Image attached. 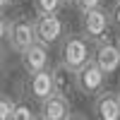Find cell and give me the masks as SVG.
I'll return each instance as SVG.
<instances>
[{"mask_svg":"<svg viewBox=\"0 0 120 120\" xmlns=\"http://www.w3.org/2000/svg\"><path fill=\"white\" fill-rule=\"evenodd\" d=\"M91 58H94L91 41H89V36L84 31L82 34H67L63 41H60V60H63L67 67H72L75 72Z\"/></svg>","mask_w":120,"mask_h":120,"instance_id":"1","label":"cell"},{"mask_svg":"<svg viewBox=\"0 0 120 120\" xmlns=\"http://www.w3.org/2000/svg\"><path fill=\"white\" fill-rule=\"evenodd\" d=\"M70 34L67 22L60 12H51V15H36V41L43 43L48 48L60 46V41Z\"/></svg>","mask_w":120,"mask_h":120,"instance_id":"2","label":"cell"},{"mask_svg":"<svg viewBox=\"0 0 120 120\" xmlns=\"http://www.w3.org/2000/svg\"><path fill=\"white\" fill-rule=\"evenodd\" d=\"M79 26H82V31L89 36L91 43H98V41H103V38H108V29H111L108 10L103 5L82 10V12H79Z\"/></svg>","mask_w":120,"mask_h":120,"instance_id":"3","label":"cell"},{"mask_svg":"<svg viewBox=\"0 0 120 120\" xmlns=\"http://www.w3.org/2000/svg\"><path fill=\"white\" fill-rule=\"evenodd\" d=\"M106 79H108V75L101 70V65H98L94 58L86 60V63L77 70V94L94 98L106 86Z\"/></svg>","mask_w":120,"mask_h":120,"instance_id":"4","label":"cell"},{"mask_svg":"<svg viewBox=\"0 0 120 120\" xmlns=\"http://www.w3.org/2000/svg\"><path fill=\"white\" fill-rule=\"evenodd\" d=\"M7 43L12 48V53H17V55L31 43H36V19H31L29 15L12 17V34H10Z\"/></svg>","mask_w":120,"mask_h":120,"instance_id":"5","label":"cell"},{"mask_svg":"<svg viewBox=\"0 0 120 120\" xmlns=\"http://www.w3.org/2000/svg\"><path fill=\"white\" fill-rule=\"evenodd\" d=\"M24 94H26V98H31V101H36V103H41V101H46L51 94H55L53 67H46V70H38V72L26 75Z\"/></svg>","mask_w":120,"mask_h":120,"instance_id":"6","label":"cell"},{"mask_svg":"<svg viewBox=\"0 0 120 120\" xmlns=\"http://www.w3.org/2000/svg\"><path fill=\"white\" fill-rule=\"evenodd\" d=\"M91 113L98 120H115V118H120V94L111 91V89H101V91L94 96Z\"/></svg>","mask_w":120,"mask_h":120,"instance_id":"7","label":"cell"},{"mask_svg":"<svg viewBox=\"0 0 120 120\" xmlns=\"http://www.w3.org/2000/svg\"><path fill=\"white\" fill-rule=\"evenodd\" d=\"M48 51H51V48L38 43V41L31 43L29 48H24V51L19 53V65H22V70L26 75H31V72L51 67V55H48Z\"/></svg>","mask_w":120,"mask_h":120,"instance_id":"8","label":"cell"},{"mask_svg":"<svg viewBox=\"0 0 120 120\" xmlns=\"http://www.w3.org/2000/svg\"><path fill=\"white\" fill-rule=\"evenodd\" d=\"M94 60L101 65V70L108 77L120 72V48H118V43L108 41V38L94 43Z\"/></svg>","mask_w":120,"mask_h":120,"instance_id":"9","label":"cell"},{"mask_svg":"<svg viewBox=\"0 0 120 120\" xmlns=\"http://www.w3.org/2000/svg\"><path fill=\"white\" fill-rule=\"evenodd\" d=\"M70 111H72L70 96H63L58 91L38 103V118H43V120H65L70 118Z\"/></svg>","mask_w":120,"mask_h":120,"instance_id":"10","label":"cell"},{"mask_svg":"<svg viewBox=\"0 0 120 120\" xmlns=\"http://www.w3.org/2000/svg\"><path fill=\"white\" fill-rule=\"evenodd\" d=\"M53 82H55V91L63 96H72L77 91V72L72 67H67L63 60L53 65Z\"/></svg>","mask_w":120,"mask_h":120,"instance_id":"11","label":"cell"},{"mask_svg":"<svg viewBox=\"0 0 120 120\" xmlns=\"http://www.w3.org/2000/svg\"><path fill=\"white\" fill-rule=\"evenodd\" d=\"M31 7L36 15H51V12H60L63 0H31Z\"/></svg>","mask_w":120,"mask_h":120,"instance_id":"12","label":"cell"},{"mask_svg":"<svg viewBox=\"0 0 120 120\" xmlns=\"http://www.w3.org/2000/svg\"><path fill=\"white\" fill-rule=\"evenodd\" d=\"M34 118H38V113H34V108L29 106V101H17L12 120H34Z\"/></svg>","mask_w":120,"mask_h":120,"instance_id":"13","label":"cell"},{"mask_svg":"<svg viewBox=\"0 0 120 120\" xmlns=\"http://www.w3.org/2000/svg\"><path fill=\"white\" fill-rule=\"evenodd\" d=\"M15 108H17V101H15L10 94H3V96H0V118H3V120H10V118H12Z\"/></svg>","mask_w":120,"mask_h":120,"instance_id":"14","label":"cell"},{"mask_svg":"<svg viewBox=\"0 0 120 120\" xmlns=\"http://www.w3.org/2000/svg\"><path fill=\"white\" fill-rule=\"evenodd\" d=\"M108 17H111V26L115 31H120V0L108 5Z\"/></svg>","mask_w":120,"mask_h":120,"instance_id":"15","label":"cell"},{"mask_svg":"<svg viewBox=\"0 0 120 120\" xmlns=\"http://www.w3.org/2000/svg\"><path fill=\"white\" fill-rule=\"evenodd\" d=\"M10 34H12V17L3 15V22H0V38L7 43L10 41Z\"/></svg>","mask_w":120,"mask_h":120,"instance_id":"16","label":"cell"},{"mask_svg":"<svg viewBox=\"0 0 120 120\" xmlns=\"http://www.w3.org/2000/svg\"><path fill=\"white\" fill-rule=\"evenodd\" d=\"M96 5H101V0H79L77 3V10L82 12V10H89V7H96Z\"/></svg>","mask_w":120,"mask_h":120,"instance_id":"17","label":"cell"},{"mask_svg":"<svg viewBox=\"0 0 120 120\" xmlns=\"http://www.w3.org/2000/svg\"><path fill=\"white\" fill-rule=\"evenodd\" d=\"M19 0H0V5H3V10H7V7H12V5H17Z\"/></svg>","mask_w":120,"mask_h":120,"instance_id":"18","label":"cell"},{"mask_svg":"<svg viewBox=\"0 0 120 120\" xmlns=\"http://www.w3.org/2000/svg\"><path fill=\"white\" fill-rule=\"evenodd\" d=\"M79 0H63V7H77Z\"/></svg>","mask_w":120,"mask_h":120,"instance_id":"19","label":"cell"},{"mask_svg":"<svg viewBox=\"0 0 120 120\" xmlns=\"http://www.w3.org/2000/svg\"><path fill=\"white\" fill-rule=\"evenodd\" d=\"M115 43H118V48H120V31H118V36H115Z\"/></svg>","mask_w":120,"mask_h":120,"instance_id":"20","label":"cell"},{"mask_svg":"<svg viewBox=\"0 0 120 120\" xmlns=\"http://www.w3.org/2000/svg\"><path fill=\"white\" fill-rule=\"evenodd\" d=\"M118 94H120V91H118Z\"/></svg>","mask_w":120,"mask_h":120,"instance_id":"21","label":"cell"}]
</instances>
